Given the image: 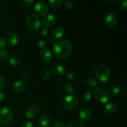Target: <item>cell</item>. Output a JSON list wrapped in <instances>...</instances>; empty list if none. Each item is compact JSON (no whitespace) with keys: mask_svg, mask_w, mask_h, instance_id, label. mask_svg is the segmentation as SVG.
I'll use <instances>...</instances> for the list:
<instances>
[{"mask_svg":"<svg viewBox=\"0 0 127 127\" xmlns=\"http://www.w3.org/2000/svg\"><path fill=\"white\" fill-rule=\"evenodd\" d=\"M8 53L4 50H0V60L3 61H6L8 58Z\"/></svg>","mask_w":127,"mask_h":127,"instance_id":"25","label":"cell"},{"mask_svg":"<svg viewBox=\"0 0 127 127\" xmlns=\"http://www.w3.org/2000/svg\"><path fill=\"white\" fill-rule=\"evenodd\" d=\"M22 80L24 81H27V79H29V75L28 74H24L23 76H22Z\"/></svg>","mask_w":127,"mask_h":127,"instance_id":"39","label":"cell"},{"mask_svg":"<svg viewBox=\"0 0 127 127\" xmlns=\"http://www.w3.org/2000/svg\"><path fill=\"white\" fill-rule=\"evenodd\" d=\"M85 84L88 88L93 89V88H95L97 87L98 82L95 78H88L86 79Z\"/></svg>","mask_w":127,"mask_h":127,"instance_id":"19","label":"cell"},{"mask_svg":"<svg viewBox=\"0 0 127 127\" xmlns=\"http://www.w3.org/2000/svg\"><path fill=\"white\" fill-rule=\"evenodd\" d=\"M73 52V47L69 41L60 40L53 43V53L58 59L68 58Z\"/></svg>","mask_w":127,"mask_h":127,"instance_id":"1","label":"cell"},{"mask_svg":"<svg viewBox=\"0 0 127 127\" xmlns=\"http://www.w3.org/2000/svg\"><path fill=\"white\" fill-rule=\"evenodd\" d=\"M6 40L10 46H16L19 42V37L16 32L11 31L6 35Z\"/></svg>","mask_w":127,"mask_h":127,"instance_id":"11","label":"cell"},{"mask_svg":"<svg viewBox=\"0 0 127 127\" xmlns=\"http://www.w3.org/2000/svg\"><path fill=\"white\" fill-rule=\"evenodd\" d=\"M94 95L96 100L101 103L107 102L111 98L110 93L105 88L101 87L97 88L94 90Z\"/></svg>","mask_w":127,"mask_h":127,"instance_id":"5","label":"cell"},{"mask_svg":"<svg viewBox=\"0 0 127 127\" xmlns=\"http://www.w3.org/2000/svg\"><path fill=\"white\" fill-rule=\"evenodd\" d=\"M12 90L17 93H22L24 92L26 89V86L23 81H16L12 84Z\"/></svg>","mask_w":127,"mask_h":127,"instance_id":"14","label":"cell"},{"mask_svg":"<svg viewBox=\"0 0 127 127\" xmlns=\"http://www.w3.org/2000/svg\"><path fill=\"white\" fill-rule=\"evenodd\" d=\"M40 19L35 14H31L29 15L26 19V25L27 29L32 31H36L39 29L41 27Z\"/></svg>","mask_w":127,"mask_h":127,"instance_id":"3","label":"cell"},{"mask_svg":"<svg viewBox=\"0 0 127 127\" xmlns=\"http://www.w3.org/2000/svg\"><path fill=\"white\" fill-rule=\"evenodd\" d=\"M79 104V100L74 94L67 95L62 102V105L66 110H71L75 109Z\"/></svg>","mask_w":127,"mask_h":127,"instance_id":"4","label":"cell"},{"mask_svg":"<svg viewBox=\"0 0 127 127\" xmlns=\"http://www.w3.org/2000/svg\"><path fill=\"white\" fill-rule=\"evenodd\" d=\"M34 10L37 15L43 16L47 14L48 11V7L45 3L39 1L35 5Z\"/></svg>","mask_w":127,"mask_h":127,"instance_id":"8","label":"cell"},{"mask_svg":"<svg viewBox=\"0 0 127 127\" xmlns=\"http://www.w3.org/2000/svg\"><path fill=\"white\" fill-rule=\"evenodd\" d=\"M63 90L64 93L71 94L74 91V87L70 83H66L63 86Z\"/></svg>","mask_w":127,"mask_h":127,"instance_id":"22","label":"cell"},{"mask_svg":"<svg viewBox=\"0 0 127 127\" xmlns=\"http://www.w3.org/2000/svg\"><path fill=\"white\" fill-rule=\"evenodd\" d=\"M94 74L99 81L102 83L109 81L111 78V72L110 69L103 64H100L95 67L94 69Z\"/></svg>","mask_w":127,"mask_h":127,"instance_id":"2","label":"cell"},{"mask_svg":"<svg viewBox=\"0 0 127 127\" xmlns=\"http://www.w3.org/2000/svg\"><path fill=\"white\" fill-rule=\"evenodd\" d=\"M52 52L48 47L43 49L40 53V58L43 62H48L52 60Z\"/></svg>","mask_w":127,"mask_h":127,"instance_id":"13","label":"cell"},{"mask_svg":"<svg viewBox=\"0 0 127 127\" xmlns=\"http://www.w3.org/2000/svg\"><path fill=\"white\" fill-rule=\"evenodd\" d=\"M6 85V81L2 77L0 76V89H2Z\"/></svg>","mask_w":127,"mask_h":127,"instance_id":"36","label":"cell"},{"mask_svg":"<svg viewBox=\"0 0 127 127\" xmlns=\"http://www.w3.org/2000/svg\"></svg>","mask_w":127,"mask_h":127,"instance_id":"41","label":"cell"},{"mask_svg":"<svg viewBox=\"0 0 127 127\" xmlns=\"http://www.w3.org/2000/svg\"><path fill=\"white\" fill-rule=\"evenodd\" d=\"M84 125V122L83 121V120H80L79 121V126L82 127Z\"/></svg>","mask_w":127,"mask_h":127,"instance_id":"40","label":"cell"},{"mask_svg":"<svg viewBox=\"0 0 127 127\" xmlns=\"http://www.w3.org/2000/svg\"><path fill=\"white\" fill-rule=\"evenodd\" d=\"M79 116L83 121H88L91 117V113L90 110L87 108H82L79 112Z\"/></svg>","mask_w":127,"mask_h":127,"instance_id":"15","label":"cell"},{"mask_svg":"<svg viewBox=\"0 0 127 127\" xmlns=\"http://www.w3.org/2000/svg\"><path fill=\"white\" fill-rule=\"evenodd\" d=\"M117 110V106L116 104L114 102L107 103L104 108V112L109 115L114 114Z\"/></svg>","mask_w":127,"mask_h":127,"instance_id":"17","label":"cell"},{"mask_svg":"<svg viewBox=\"0 0 127 127\" xmlns=\"http://www.w3.org/2000/svg\"><path fill=\"white\" fill-rule=\"evenodd\" d=\"M5 47H6V40L4 37L0 36V50H4Z\"/></svg>","mask_w":127,"mask_h":127,"instance_id":"30","label":"cell"},{"mask_svg":"<svg viewBox=\"0 0 127 127\" xmlns=\"http://www.w3.org/2000/svg\"><path fill=\"white\" fill-rule=\"evenodd\" d=\"M8 61L9 64L12 66H17L19 65L20 60L17 57L14 55H10L8 57Z\"/></svg>","mask_w":127,"mask_h":127,"instance_id":"20","label":"cell"},{"mask_svg":"<svg viewBox=\"0 0 127 127\" xmlns=\"http://www.w3.org/2000/svg\"><path fill=\"white\" fill-rule=\"evenodd\" d=\"M64 29L61 27H58L53 30L52 33V37L53 40H59L64 36Z\"/></svg>","mask_w":127,"mask_h":127,"instance_id":"18","label":"cell"},{"mask_svg":"<svg viewBox=\"0 0 127 127\" xmlns=\"http://www.w3.org/2000/svg\"><path fill=\"white\" fill-rule=\"evenodd\" d=\"M35 3V1L33 0H24L22 1V4L26 7H31L33 6Z\"/></svg>","mask_w":127,"mask_h":127,"instance_id":"28","label":"cell"},{"mask_svg":"<svg viewBox=\"0 0 127 127\" xmlns=\"http://www.w3.org/2000/svg\"><path fill=\"white\" fill-rule=\"evenodd\" d=\"M37 46H38L39 48L43 50L46 47H47V43L44 40H40L37 43Z\"/></svg>","mask_w":127,"mask_h":127,"instance_id":"29","label":"cell"},{"mask_svg":"<svg viewBox=\"0 0 127 127\" xmlns=\"http://www.w3.org/2000/svg\"><path fill=\"white\" fill-rule=\"evenodd\" d=\"M38 124L41 127H48L52 124V119L48 115H42L38 119Z\"/></svg>","mask_w":127,"mask_h":127,"instance_id":"16","label":"cell"},{"mask_svg":"<svg viewBox=\"0 0 127 127\" xmlns=\"http://www.w3.org/2000/svg\"><path fill=\"white\" fill-rule=\"evenodd\" d=\"M120 93V87L117 84H113L110 87V95H112L113 96H116Z\"/></svg>","mask_w":127,"mask_h":127,"instance_id":"23","label":"cell"},{"mask_svg":"<svg viewBox=\"0 0 127 127\" xmlns=\"http://www.w3.org/2000/svg\"><path fill=\"white\" fill-rule=\"evenodd\" d=\"M66 127H76V125L74 123L68 122L66 124Z\"/></svg>","mask_w":127,"mask_h":127,"instance_id":"38","label":"cell"},{"mask_svg":"<svg viewBox=\"0 0 127 127\" xmlns=\"http://www.w3.org/2000/svg\"><path fill=\"white\" fill-rule=\"evenodd\" d=\"M22 127H33V124L32 122L29 121H25L23 123V125H22Z\"/></svg>","mask_w":127,"mask_h":127,"instance_id":"37","label":"cell"},{"mask_svg":"<svg viewBox=\"0 0 127 127\" xmlns=\"http://www.w3.org/2000/svg\"><path fill=\"white\" fill-rule=\"evenodd\" d=\"M56 21H57V18L53 14H48L45 16L43 19V26L44 27L48 29L50 27H52L55 24Z\"/></svg>","mask_w":127,"mask_h":127,"instance_id":"10","label":"cell"},{"mask_svg":"<svg viewBox=\"0 0 127 127\" xmlns=\"http://www.w3.org/2000/svg\"><path fill=\"white\" fill-rule=\"evenodd\" d=\"M127 7V1L126 0L123 1L122 2H121V3H120V8H121V9L124 10V11H126Z\"/></svg>","mask_w":127,"mask_h":127,"instance_id":"34","label":"cell"},{"mask_svg":"<svg viewBox=\"0 0 127 127\" xmlns=\"http://www.w3.org/2000/svg\"><path fill=\"white\" fill-rule=\"evenodd\" d=\"M50 73L49 71L47 70V69H45V70H43L42 71V74H41V78L43 80H47L50 77Z\"/></svg>","mask_w":127,"mask_h":127,"instance_id":"26","label":"cell"},{"mask_svg":"<svg viewBox=\"0 0 127 127\" xmlns=\"http://www.w3.org/2000/svg\"><path fill=\"white\" fill-rule=\"evenodd\" d=\"M65 78L67 80L73 81L74 79V76L72 73H67L65 74Z\"/></svg>","mask_w":127,"mask_h":127,"instance_id":"33","label":"cell"},{"mask_svg":"<svg viewBox=\"0 0 127 127\" xmlns=\"http://www.w3.org/2000/svg\"><path fill=\"white\" fill-rule=\"evenodd\" d=\"M48 3L50 5L51 7L53 8H58L62 6L63 4V1L62 0H51L48 1Z\"/></svg>","mask_w":127,"mask_h":127,"instance_id":"24","label":"cell"},{"mask_svg":"<svg viewBox=\"0 0 127 127\" xmlns=\"http://www.w3.org/2000/svg\"><path fill=\"white\" fill-rule=\"evenodd\" d=\"M62 6L65 10H69L73 7V3L69 1H65L64 2H63Z\"/></svg>","mask_w":127,"mask_h":127,"instance_id":"27","label":"cell"},{"mask_svg":"<svg viewBox=\"0 0 127 127\" xmlns=\"http://www.w3.org/2000/svg\"><path fill=\"white\" fill-rule=\"evenodd\" d=\"M52 127H65L64 124L62 122H56L53 124Z\"/></svg>","mask_w":127,"mask_h":127,"instance_id":"35","label":"cell"},{"mask_svg":"<svg viewBox=\"0 0 127 127\" xmlns=\"http://www.w3.org/2000/svg\"><path fill=\"white\" fill-rule=\"evenodd\" d=\"M13 119V112L7 107L0 109V124L6 125L9 124Z\"/></svg>","mask_w":127,"mask_h":127,"instance_id":"6","label":"cell"},{"mask_svg":"<svg viewBox=\"0 0 127 127\" xmlns=\"http://www.w3.org/2000/svg\"><path fill=\"white\" fill-rule=\"evenodd\" d=\"M48 29L45 28V27H44V28H42V29L40 30V35L41 37H46V36L48 35Z\"/></svg>","mask_w":127,"mask_h":127,"instance_id":"31","label":"cell"},{"mask_svg":"<svg viewBox=\"0 0 127 127\" xmlns=\"http://www.w3.org/2000/svg\"><path fill=\"white\" fill-rule=\"evenodd\" d=\"M7 94L4 92L0 91V102H3L7 99Z\"/></svg>","mask_w":127,"mask_h":127,"instance_id":"32","label":"cell"},{"mask_svg":"<svg viewBox=\"0 0 127 127\" xmlns=\"http://www.w3.org/2000/svg\"><path fill=\"white\" fill-rule=\"evenodd\" d=\"M92 98V93L89 91H85L83 93L81 96V100L83 102L88 103L91 100Z\"/></svg>","mask_w":127,"mask_h":127,"instance_id":"21","label":"cell"},{"mask_svg":"<svg viewBox=\"0 0 127 127\" xmlns=\"http://www.w3.org/2000/svg\"><path fill=\"white\" fill-rule=\"evenodd\" d=\"M105 24L109 27H114L118 22V17L115 13H110L106 16L105 18Z\"/></svg>","mask_w":127,"mask_h":127,"instance_id":"9","label":"cell"},{"mask_svg":"<svg viewBox=\"0 0 127 127\" xmlns=\"http://www.w3.org/2000/svg\"><path fill=\"white\" fill-rule=\"evenodd\" d=\"M40 109L37 105H31L27 107L25 111V115L28 119H34L40 114Z\"/></svg>","mask_w":127,"mask_h":127,"instance_id":"7","label":"cell"},{"mask_svg":"<svg viewBox=\"0 0 127 127\" xmlns=\"http://www.w3.org/2000/svg\"><path fill=\"white\" fill-rule=\"evenodd\" d=\"M51 71L56 76H62L65 74L66 69L62 64L59 63H55L51 66Z\"/></svg>","mask_w":127,"mask_h":127,"instance_id":"12","label":"cell"}]
</instances>
